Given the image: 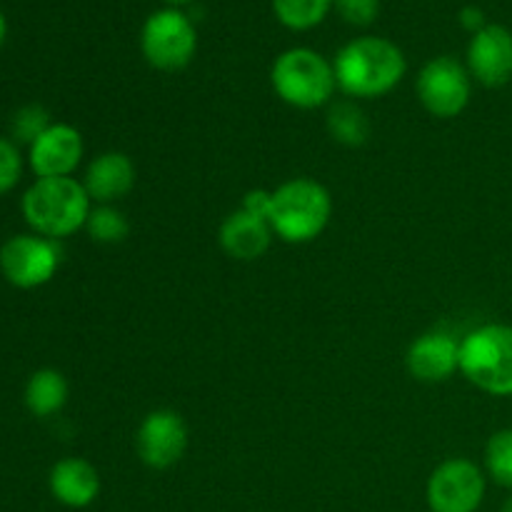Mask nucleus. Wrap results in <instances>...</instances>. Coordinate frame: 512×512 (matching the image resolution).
<instances>
[{"label":"nucleus","instance_id":"f257e3e1","mask_svg":"<svg viewBox=\"0 0 512 512\" xmlns=\"http://www.w3.org/2000/svg\"><path fill=\"white\" fill-rule=\"evenodd\" d=\"M338 88L350 98H380L408 73L403 50L380 35H360L338 50L333 60Z\"/></svg>","mask_w":512,"mask_h":512},{"label":"nucleus","instance_id":"f03ea898","mask_svg":"<svg viewBox=\"0 0 512 512\" xmlns=\"http://www.w3.org/2000/svg\"><path fill=\"white\" fill-rule=\"evenodd\" d=\"M90 195L75 178H38L23 195V218L35 235L58 240L85 228Z\"/></svg>","mask_w":512,"mask_h":512},{"label":"nucleus","instance_id":"7ed1b4c3","mask_svg":"<svg viewBox=\"0 0 512 512\" xmlns=\"http://www.w3.org/2000/svg\"><path fill=\"white\" fill-rule=\"evenodd\" d=\"M333 198L328 188L313 178H293L273 190L270 228L285 243H310L330 223Z\"/></svg>","mask_w":512,"mask_h":512},{"label":"nucleus","instance_id":"20e7f679","mask_svg":"<svg viewBox=\"0 0 512 512\" xmlns=\"http://www.w3.org/2000/svg\"><path fill=\"white\" fill-rule=\"evenodd\" d=\"M460 373L483 393L512 398V325L488 323L460 340Z\"/></svg>","mask_w":512,"mask_h":512},{"label":"nucleus","instance_id":"39448f33","mask_svg":"<svg viewBox=\"0 0 512 512\" xmlns=\"http://www.w3.org/2000/svg\"><path fill=\"white\" fill-rule=\"evenodd\" d=\"M270 85L283 103L300 110H315L330 103L338 80L333 63L325 55L310 48H290L275 58Z\"/></svg>","mask_w":512,"mask_h":512},{"label":"nucleus","instance_id":"423d86ee","mask_svg":"<svg viewBox=\"0 0 512 512\" xmlns=\"http://www.w3.org/2000/svg\"><path fill=\"white\" fill-rule=\"evenodd\" d=\"M140 50L150 68L175 73L195 58L198 30L180 8L155 10L140 30Z\"/></svg>","mask_w":512,"mask_h":512},{"label":"nucleus","instance_id":"0eeeda50","mask_svg":"<svg viewBox=\"0 0 512 512\" xmlns=\"http://www.w3.org/2000/svg\"><path fill=\"white\" fill-rule=\"evenodd\" d=\"M415 93L423 108L435 118H458L473 95V75L468 73V65L453 55H438L420 68Z\"/></svg>","mask_w":512,"mask_h":512},{"label":"nucleus","instance_id":"6e6552de","mask_svg":"<svg viewBox=\"0 0 512 512\" xmlns=\"http://www.w3.org/2000/svg\"><path fill=\"white\" fill-rule=\"evenodd\" d=\"M488 480L468 458H450L430 473L428 508L430 512H478L485 500Z\"/></svg>","mask_w":512,"mask_h":512},{"label":"nucleus","instance_id":"1a4fd4ad","mask_svg":"<svg viewBox=\"0 0 512 512\" xmlns=\"http://www.w3.org/2000/svg\"><path fill=\"white\" fill-rule=\"evenodd\" d=\"M60 248L43 235H15L0 248V273L15 288H40L55 275Z\"/></svg>","mask_w":512,"mask_h":512},{"label":"nucleus","instance_id":"9d476101","mask_svg":"<svg viewBox=\"0 0 512 512\" xmlns=\"http://www.w3.org/2000/svg\"><path fill=\"white\" fill-rule=\"evenodd\" d=\"M135 450H138L140 463L148 468H173L188 450V425L175 410H153L135 430Z\"/></svg>","mask_w":512,"mask_h":512},{"label":"nucleus","instance_id":"9b49d317","mask_svg":"<svg viewBox=\"0 0 512 512\" xmlns=\"http://www.w3.org/2000/svg\"><path fill=\"white\" fill-rule=\"evenodd\" d=\"M468 73L485 88H503L512 80V33L505 25L488 23L470 38Z\"/></svg>","mask_w":512,"mask_h":512},{"label":"nucleus","instance_id":"f8f14e48","mask_svg":"<svg viewBox=\"0 0 512 512\" xmlns=\"http://www.w3.org/2000/svg\"><path fill=\"white\" fill-rule=\"evenodd\" d=\"M83 160V135L68 123H53L33 145L28 163L38 178H73Z\"/></svg>","mask_w":512,"mask_h":512},{"label":"nucleus","instance_id":"ddd939ff","mask_svg":"<svg viewBox=\"0 0 512 512\" xmlns=\"http://www.w3.org/2000/svg\"><path fill=\"white\" fill-rule=\"evenodd\" d=\"M405 365L420 383H445L460 370V340L443 330H430L410 343Z\"/></svg>","mask_w":512,"mask_h":512},{"label":"nucleus","instance_id":"4468645a","mask_svg":"<svg viewBox=\"0 0 512 512\" xmlns=\"http://www.w3.org/2000/svg\"><path fill=\"white\" fill-rule=\"evenodd\" d=\"M90 200L98 205H113L115 200L125 198L135 185V165L120 150H108L90 160L83 178Z\"/></svg>","mask_w":512,"mask_h":512},{"label":"nucleus","instance_id":"2eb2a0df","mask_svg":"<svg viewBox=\"0 0 512 512\" xmlns=\"http://www.w3.org/2000/svg\"><path fill=\"white\" fill-rule=\"evenodd\" d=\"M273 235L275 233L268 220L255 218V215L238 208L220 223L218 243L230 258L250 263V260H258L268 253Z\"/></svg>","mask_w":512,"mask_h":512},{"label":"nucleus","instance_id":"dca6fc26","mask_svg":"<svg viewBox=\"0 0 512 512\" xmlns=\"http://www.w3.org/2000/svg\"><path fill=\"white\" fill-rule=\"evenodd\" d=\"M50 493L65 508H88L100 495V475L88 460L63 458L50 470Z\"/></svg>","mask_w":512,"mask_h":512},{"label":"nucleus","instance_id":"f3484780","mask_svg":"<svg viewBox=\"0 0 512 512\" xmlns=\"http://www.w3.org/2000/svg\"><path fill=\"white\" fill-rule=\"evenodd\" d=\"M65 403H68V380L63 378V373L43 368L30 375L28 385H25V408L35 418H50V415L60 413Z\"/></svg>","mask_w":512,"mask_h":512},{"label":"nucleus","instance_id":"a211bd4d","mask_svg":"<svg viewBox=\"0 0 512 512\" xmlns=\"http://www.w3.org/2000/svg\"><path fill=\"white\" fill-rule=\"evenodd\" d=\"M333 3L335 0H270L278 23H283L288 30H295V33L318 28L328 18Z\"/></svg>","mask_w":512,"mask_h":512},{"label":"nucleus","instance_id":"6ab92c4d","mask_svg":"<svg viewBox=\"0 0 512 512\" xmlns=\"http://www.w3.org/2000/svg\"><path fill=\"white\" fill-rule=\"evenodd\" d=\"M328 133L340 145L358 148L370 138V123L355 103H335L328 113Z\"/></svg>","mask_w":512,"mask_h":512},{"label":"nucleus","instance_id":"aec40b11","mask_svg":"<svg viewBox=\"0 0 512 512\" xmlns=\"http://www.w3.org/2000/svg\"><path fill=\"white\" fill-rule=\"evenodd\" d=\"M85 230H88V235L95 243L118 245L128 238L130 225L128 218L118 208H113V205H98V208L90 210Z\"/></svg>","mask_w":512,"mask_h":512},{"label":"nucleus","instance_id":"412c9836","mask_svg":"<svg viewBox=\"0 0 512 512\" xmlns=\"http://www.w3.org/2000/svg\"><path fill=\"white\" fill-rule=\"evenodd\" d=\"M485 470L500 488L512 490V428L490 435L485 445Z\"/></svg>","mask_w":512,"mask_h":512},{"label":"nucleus","instance_id":"4be33fe9","mask_svg":"<svg viewBox=\"0 0 512 512\" xmlns=\"http://www.w3.org/2000/svg\"><path fill=\"white\" fill-rule=\"evenodd\" d=\"M50 125L53 123H50L48 110L40 108V105H25V108H20L13 118V138L18 140V143L33 145Z\"/></svg>","mask_w":512,"mask_h":512},{"label":"nucleus","instance_id":"5701e85b","mask_svg":"<svg viewBox=\"0 0 512 512\" xmlns=\"http://www.w3.org/2000/svg\"><path fill=\"white\" fill-rule=\"evenodd\" d=\"M333 8L338 10L340 18L355 28H368L378 20L380 0H335Z\"/></svg>","mask_w":512,"mask_h":512},{"label":"nucleus","instance_id":"b1692460","mask_svg":"<svg viewBox=\"0 0 512 512\" xmlns=\"http://www.w3.org/2000/svg\"><path fill=\"white\" fill-rule=\"evenodd\" d=\"M23 175V158L13 140L0 138V195L13 190Z\"/></svg>","mask_w":512,"mask_h":512},{"label":"nucleus","instance_id":"393cba45","mask_svg":"<svg viewBox=\"0 0 512 512\" xmlns=\"http://www.w3.org/2000/svg\"><path fill=\"white\" fill-rule=\"evenodd\" d=\"M240 208L245 210V213L255 215V218H263L270 223V210H273V190H250V193H245L243 198V205Z\"/></svg>","mask_w":512,"mask_h":512},{"label":"nucleus","instance_id":"a878e982","mask_svg":"<svg viewBox=\"0 0 512 512\" xmlns=\"http://www.w3.org/2000/svg\"><path fill=\"white\" fill-rule=\"evenodd\" d=\"M458 20H460V25H463V28L468 30L470 35L480 33V30H483L485 25H488V18H485V13L478 8V5H465V8L460 10Z\"/></svg>","mask_w":512,"mask_h":512},{"label":"nucleus","instance_id":"bb28decb","mask_svg":"<svg viewBox=\"0 0 512 512\" xmlns=\"http://www.w3.org/2000/svg\"><path fill=\"white\" fill-rule=\"evenodd\" d=\"M168 3V8H183V5H190L193 0H165Z\"/></svg>","mask_w":512,"mask_h":512},{"label":"nucleus","instance_id":"cd10ccee","mask_svg":"<svg viewBox=\"0 0 512 512\" xmlns=\"http://www.w3.org/2000/svg\"><path fill=\"white\" fill-rule=\"evenodd\" d=\"M5 33H8V25H5V15L0 13V45H3V40H5Z\"/></svg>","mask_w":512,"mask_h":512},{"label":"nucleus","instance_id":"c85d7f7f","mask_svg":"<svg viewBox=\"0 0 512 512\" xmlns=\"http://www.w3.org/2000/svg\"><path fill=\"white\" fill-rule=\"evenodd\" d=\"M500 512H512V495H510L508 500H505V503H503V510H500Z\"/></svg>","mask_w":512,"mask_h":512}]
</instances>
